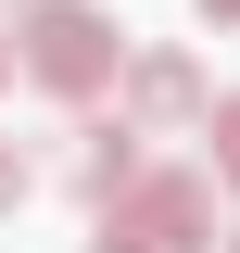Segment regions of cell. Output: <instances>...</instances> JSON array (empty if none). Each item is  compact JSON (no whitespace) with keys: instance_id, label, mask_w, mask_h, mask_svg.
I'll use <instances>...</instances> for the list:
<instances>
[{"instance_id":"obj_1","label":"cell","mask_w":240,"mask_h":253,"mask_svg":"<svg viewBox=\"0 0 240 253\" xmlns=\"http://www.w3.org/2000/svg\"><path fill=\"white\" fill-rule=\"evenodd\" d=\"M13 51H26V76H38L51 101H101V89L126 76V26L89 13V0H38L26 26H13Z\"/></svg>"},{"instance_id":"obj_2","label":"cell","mask_w":240,"mask_h":253,"mask_svg":"<svg viewBox=\"0 0 240 253\" xmlns=\"http://www.w3.org/2000/svg\"><path fill=\"white\" fill-rule=\"evenodd\" d=\"M101 215H114L126 241H152V253H215L228 241V228H215V165H139L126 203H101Z\"/></svg>"},{"instance_id":"obj_3","label":"cell","mask_w":240,"mask_h":253,"mask_svg":"<svg viewBox=\"0 0 240 253\" xmlns=\"http://www.w3.org/2000/svg\"><path fill=\"white\" fill-rule=\"evenodd\" d=\"M114 89H126V126H152V139L215 114V101H202V63H190V51H126V76H114Z\"/></svg>"},{"instance_id":"obj_4","label":"cell","mask_w":240,"mask_h":253,"mask_svg":"<svg viewBox=\"0 0 240 253\" xmlns=\"http://www.w3.org/2000/svg\"><path fill=\"white\" fill-rule=\"evenodd\" d=\"M139 139L152 126H76V152H63V190H76V203H126V177H139Z\"/></svg>"},{"instance_id":"obj_5","label":"cell","mask_w":240,"mask_h":253,"mask_svg":"<svg viewBox=\"0 0 240 253\" xmlns=\"http://www.w3.org/2000/svg\"><path fill=\"white\" fill-rule=\"evenodd\" d=\"M202 126H215V177H228V190H240V89H228V101H215V114H202Z\"/></svg>"},{"instance_id":"obj_6","label":"cell","mask_w":240,"mask_h":253,"mask_svg":"<svg viewBox=\"0 0 240 253\" xmlns=\"http://www.w3.org/2000/svg\"><path fill=\"white\" fill-rule=\"evenodd\" d=\"M26 190H38V152H26V139H0V215H13Z\"/></svg>"},{"instance_id":"obj_7","label":"cell","mask_w":240,"mask_h":253,"mask_svg":"<svg viewBox=\"0 0 240 253\" xmlns=\"http://www.w3.org/2000/svg\"><path fill=\"white\" fill-rule=\"evenodd\" d=\"M89 253H152V241H126V228H114V215H101V241H89Z\"/></svg>"},{"instance_id":"obj_8","label":"cell","mask_w":240,"mask_h":253,"mask_svg":"<svg viewBox=\"0 0 240 253\" xmlns=\"http://www.w3.org/2000/svg\"><path fill=\"white\" fill-rule=\"evenodd\" d=\"M202 26H240V0H202Z\"/></svg>"},{"instance_id":"obj_9","label":"cell","mask_w":240,"mask_h":253,"mask_svg":"<svg viewBox=\"0 0 240 253\" xmlns=\"http://www.w3.org/2000/svg\"><path fill=\"white\" fill-rule=\"evenodd\" d=\"M13 63H26V51H13V38H0V76H13Z\"/></svg>"},{"instance_id":"obj_10","label":"cell","mask_w":240,"mask_h":253,"mask_svg":"<svg viewBox=\"0 0 240 253\" xmlns=\"http://www.w3.org/2000/svg\"><path fill=\"white\" fill-rule=\"evenodd\" d=\"M228 253H240V228H228Z\"/></svg>"}]
</instances>
